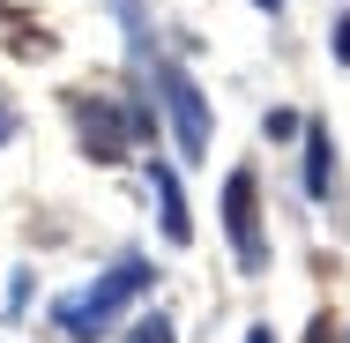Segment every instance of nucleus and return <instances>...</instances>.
<instances>
[{
  "label": "nucleus",
  "instance_id": "nucleus-1",
  "mask_svg": "<svg viewBox=\"0 0 350 343\" xmlns=\"http://www.w3.org/2000/svg\"><path fill=\"white\" fill-rule=\"evenodd\" d=\"M149 283H157V276H149V262H142V254H120V262L97 276V283H82L75 298H60V306H53V321H60V336L97 343V336H112L120 306H127V298H142Z\"/></svg>",
  "mask_w": 350,
  "mask_h": 343
},
{
  "label": "nucleus",
  "instance_id": "nucleus-2",
  "mask_svg": "<svg viewBox=\"0 0 350 343\" xmlns=\"http://www.w3.org/2000/svg\"><path fill=\"white\" fill-rule=\"evenodd\" d=\"M157 97H164V112H172L179 157L202 164V157H209V97H202V82L179 68V60H157Z\"/></svg>",
  "mask_w": 350,
  "mask_h": 343
},
{
  "label": "nucleus",
  "instance_id": "nucleus-3",
  "mask_svg": "<svg viewBox=\"0 0 350 343\" xmlns=\"http://www.w3.org/2000/svg\"><path fill=\"white\" fill-rule=\"evenodd\" d=\"M224 239H231V254H239V276H261V269H269L261 187H254V172H231V179H224Z\"/></svg>",
  "mask_w": 350,
  "mask_h": 343
},
{
  "label": "nucleus",
  "instance_id": "nucleus-4",
  "mask_svg": "<svg viewBox=\"0 0 350 343\" xmlns=\"http://www.w3.org/2000/svg\"><path fill=\"white\" fill-rule=\"evenodd\" d=\"M127 127H135V135H149V112H127V120H120L105 97H97V112L82 105V149H90L97 164H120V149H127Z\"/></svg>",
  "mask_w": 350,
  "mask_h": 343
},
{
  "label": "nucleus",
  "instance_id": "nucleus-5",
  "mask_svg": "<svg viewBox=\"0 0 350 343\" xmlns=\"http://www.w3.org/2000/svg\"><path fill=\"white\" fill-rule=\"evenodd\" d=\"M149 187H157V209H164V239H172V246H194V216H187L179 172H172L164 157H149Z\"/></svg>",
  "mask_w": 350,
  "mask_h": 343
},
{
  "label": "nucleus",
  "instance_id": "nucleus-6",
  "mask_svg": "<svg viewBox=\"0 0 350 343\" xmlns=\"http://www.w3.org/2000/svg\"><path fill=\"white\" fill-rule=\"evenodd\" d=\"M306 194L313 202L336 194V142H328V127H306Z\"/></svg>",
  "mask_w": 350,
  "mask_h": 343
},
{
  "label": "nucleus",
  "instance_id": "nucleus-7",
  "mask_svg": "<svg viewBox=\"0 0 350 343\" xmlns=\"http://www.w3.org/2000/svg\"><path fill=\"white\" fill-rule=\"evenodd\" d=\"M120 343H179V329H172L164 314H142V321H135V329H127Z\"/></svg>",
  "mask_w": 350,
  "mask_h": 343
},
{
  "label": "nucleus",
  "instance_id": "nucleus-8",
  "mask_svg": "<svg viewBox=\"0 0 350 343\" xmlns=\"http://www.w3.org/2000/svg\"><path fill=\"white\" fill-rule=\"evenodd\" d=\"M112 8H120V23H127L135 53H149V23H142V0H112Z\"/></svg>",
  "mask_w": 350,
  "mask_h": 343
},
{
  "label": "nucleus",
  "instance_id": "nucleus-9",
  "mask_svg": "<svg viewBox=\"0 0 350 343\" xmlns=\"http://www.w3.org/2000/svg\"><path fill=\"white\" fill-rule=\"evenodd\" d=\"M328 53H336V68H350V8H343V23H336V38H328Z\"/></svg>",
  "mask_w": 350,
  "mask_h": 343
},
{
  "label": "nucleus",
  "instance_id": "nucleus-10",
  "mask_svg": "<svg viewBox=\"0 0 350 343\" xmlns=\"http://www.w3.org/2000/svg\"><path fill=\"white\" fill-rule=\"evenodd\" d=\"M30 306V269H15V283H8V314H23Z\"/></svg>",
  "mask_w": 350,
  "mask_h": 343
},
{
  "label": "nucleus",
  "instance_id": "nucleus-11",
  "mask_svg": "<svg viewBox=\"0 0 350 343\" xmlns=\"http://www.w3.org/2000/svg\"><path fill=\"white\" fill-rule=\"evenodd\" d=\"M8 135H15V112H8V105H0V142H8Z\"/></svg>",
  "mask_w": 350,
  "mask_h": 343
},
{
  "label": "nucleus",
  "instance_id": "nucleus-12",
  "mask_svg": "<svg viewBox=\"0 0 350 343\" xmlns=\"http://www.w3.org/2000/svg\"><path fill=\"white\" fill-rule=\"evenodd\" d=\"M246 343H276V329H246Z\"/></svg>",
  "mask_w": 350,
  "mask_h": 343
},
{
  "label": "nucleus",
  "instance_id": "nucleus-13",
  "mask_svg": "<svg viewBox=\"0 0 350 343\" xmlns=\"http://www.w3.org/2000/svg\"><path fill=\"white\" fill-rule=\"evenodd\" d=\"M254 8H261V15H283V0H254Z\"/></svg>",
  "mask_w": 350,
  "mask_h": 343
}]
</instances>
